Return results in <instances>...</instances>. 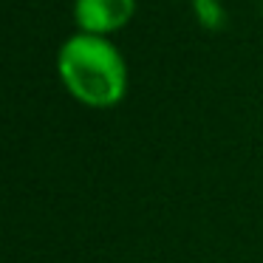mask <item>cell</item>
<instances>
[{"label": "cell", "instance_id": "obj_1", "mask_svg": "<svg viewBox=\"0 0 263 263\" xmlns=\"http://www.w3.org/2000/svg\"><path fill=\"white\" fill-rule=\"evenodd\" d=\"M57 71L77 102L114 108L127 91V68L119 48L99 34H74L60 46Z\"/></svg>", "mask_w": 263, "mask_h": 263}, {"label": "cell", "instance_id": "obj_2", "mask_svg": "<svg viewBox=\"0 0 263 263\" xmlns=\"http://www.w3.org/2000/svg\"><path fill=\"white\" fill-rule=\"evenodd\" d=\"M136 12V0H77L74 17L85 34L105 37L127 23Z\"/></svg>", "mask_w": 263, "mask_h": 263}]
</instances>
